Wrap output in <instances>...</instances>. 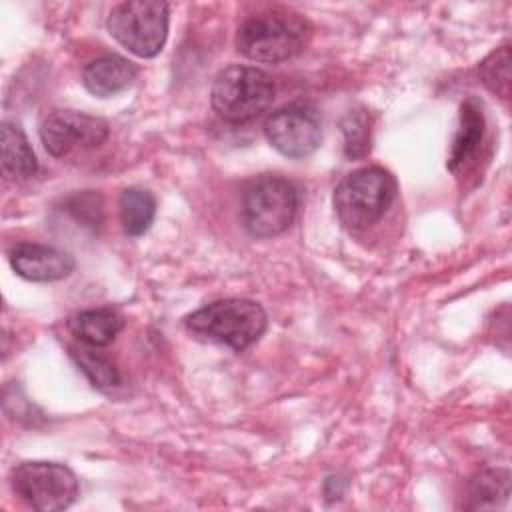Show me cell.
<instances>
[{"label":"cell","mask_w":512,"mask_h":512,"mask_svg":"<svg viewBox=\"0 0 512 512\" xmlns=\"http://www.w3.org/2000/svg\"><path fill=\"white\" fill-rule=\"evenodd\" d=\"M484 114L482 106L476 98H468L460 106V126L456 130V136L452 140L450 156H448V170L454 174H460L466 170L474 158L478 156V150L482 146L484 138Z\"/></svg>","instance_id":"cell-11"},{"label":"cell","mask_w":512,"mask_h":512,"mask_svg":"<svg viewBox=\"0 0 512 512\" xmlns=\"http://www.w3.org/2000/svg\"><path fill=\"white\" fill-rule=\"evenodd\" d=\"M2 172L10 180H28L38 172L36 154L20 126L4 122L0 130Z\"/></svg>","instance_id":"cell-14"},{"label":"cell","mask_w":512,"mask_h":512,"mask_svg":"<svg viewBox=\"0 0 512 512\" xmlns=\"http://www.w3.org/2000/svg\"><path fill=\"white\" fill-rule=\"evenodd\" d=\"M70 356L74 358L78 368L88 376V380L98 390L110 392L120 386L122 376H120L118 368L104 354H100L94 346H88L82 342L78 346H70Z\"/></svg>","instance_id":"cell-16"},{"label":"cell","mask_w":512,"mask_h":512,"mask_svg":"<svg viewBox=\"0 0 512 512\" xmlns=\"http://www.w3.org/2000/svg\"><path fill=\"white\" fill-rule=\"evenodd\" d=\"M396 196V180L382 166H364L346 174L334 190L338 220L352 230L378 222Z\"/></svg>","instance_id":"cell-3"},{"label":"cell","mask_w":512,"mask_h":512,"mask_svg":"<svg viewBox=\"0 0 512 512\" xmlns=\"http://www.w3.org/2000/svg\"><path fill=\"white\" fill-rule=\"evenodd\" d=\"M14 494L38 512H58L74 504L80 486L76 474L58 462L32 460L12 468Z\"/></svg>","instance_id":"cell-6"},{"label":"cell","mask_w":512,"mask_h":512,"mask_svg":"<svg viewBox=\"0 0 512 512\" xmlns=\"http://www.w3.org/2000/svg\"><path fill=\"white\" fill-rule=\"evenodd\" d=\"M296 208V188L278 174L256 176L242 192V220L256 238H272L288 230Z\"/></svg>","instance_id":"cell-5"},{"label":"cell","mask_w":512,"mask_h":512,"mask_svg":"<svg viewBox=\"0 0 512 512\" xmlns=\"http://www.w3.org/2000/svg\"><path fill=\"white\" fill-rule=\"evenodd\" d=\"M110 134L104 118L76 110H54L40 126V140L52 156H66L76 148H96Z\"/></svg>","instance_id":"cell-9"},{"label":"cell","mask_w":512,"mask_h":512,"mask_svg":"<svg viewBox=\"0 0 512 512\" xmlns=\"http://www.w3.org/2000/svg\"><path fill=\"white\" fill-rule=\"evenodd\" d=\"M276 88L272 78L254 66H228L218 72L210 100L216 114L232 124L254 120L270 108Z\"/></svg>","instance_id":"cell-4"},{"label":"cell","mask_w":512,"mask_h":512,"mask_svg":"<svg viewBox=\"0 0 512 512\" xmlns=\"http://www.w3.org/2000/svg\"><path fill=\"white\" fill-rule=\"evenodd\" d=\"M12 270L30 282H54L66 278L74 270V258L54 246L20 242L10 254Z\"/></svg>","instance_id":"cell-10"},{"label":"cell","mask_w":512,"mask_h":512,"mask_svg":"<svg viewBox=\"0 0 512 512\" xmlns=\"http://www.w3.org/2000/svg\"><path fill=\"white\" fill-rule=\"evenodd\" d=\"M264 308L246 298H226L186 316V328L200 340L224 344L236 352L254 344L266 330Z\"/></svg>","instance_id":"cell-2"},{"label":"cell","mask_w":512,"mask_h":512,"mask_svg":"<svg viewBox=\"0 0 512 512\" xmlns=\"http://www.w3.org/2000/svg\"><path fill=\"white\" fill-rule=\"evenodd\" d=\"M272 148L288 158H306L322 142L320 112L310 102H290L276 108L264 122Z\"/></svg>","instance_id":"cell-8"},{"label":"cell","mask_w":512,"mask_h":512,"mask_svg":"<svg viewBox=\"0 0 512 512\" xmlns=\"http://www.w3.org/2000/svg\"><path fill=\"white\" fill-rule=\"evenodd\" d=\"M136 74H138V68L128 58L106 54L86 64L82 72V84L90 94L108 98L128 88L136 78Z\"/></svg>","instance_id":"cell-12"},{"label":"cell","mask_w":512,"mask_h":512,"mask_svg":"<svg viewBox=\"0 0 512 512\" xmlns=\"http://www.w3.org/2000/svg\"><path fill=\"white\" fill-rule=\"evenodd\" d=\"M468 508H496L508 500V472L482 470L468 482Z\"/></svg>","instance_id":"cell-17"},{"label":"cell","mask_w":512,"mask_h":512,"mask_svg":"<svg viewBox=\"0 0 512 512\" xmlns=\"http://www.w3.org/2000/svg\"><path fill=\"white\" fill-rule=\"evenodd\" d=\"M310 22L286 8H268L248 16L236 30V48L254 62H286L310 42Z\"/></svg>","instance_id":"cell-1"},{"label":"cell","mask_w":512,"mask_h":512,"mask_svg":"<svg viewBox=\"0 0 512 512\" xmlns=\"http://www.w3.org/2000/svg\"><path fill=\"white\" fill-rule=\"evenodd\" d=\"M478 74H480L482 84L490 92H494L502 98H508L510 96V48H508V44L490 52L480 62Z\"/></svg>","instance_id":"cell-18"},{"label":"cell","mask_w":512,"mask_h":512,"mask_svg":"<svg viewBox=\"0 0 512 512\" xmlns=\"http://www.w3.org/2000/svg\"><path fill=\"white\" fill-rule=\"evenodd\" d=\"M108 32L140 58L156 56L168 36V4L160 0H128L112 8Z\"/></svg>","instance_id":"cell-7"},{"label":"cell","mask_w":512,"mask_h":512,"mask_svg":"<svg viewBox=\"0 0 512 512\" xmlns=\"http://www.w3.org/2000/svg\"><path fill=\"white\" fill-rule=\"evenodd\" d=\"M122 230L128 236H142L156 216V198L144 188H126L118 200Z\"/></svg>","instance_id":"cell-15"},{"label":"cell","mask_w":512,"mask_h":512,"mask_svg":"<svg viewBox=\"0 0 512 512\" xmlns=\"http://www.w3.org/2000/svg\"><path fill=\"white\" fill-rule=\"evenodd\" d=\"M342 134H344V154L350 160L368 156L372 130H370V118L366 112L362 110L348 112L342 120Z\"/></svg>","instance_id":"cell-19"},{"label":"cell","mask_w":512,"mask_h":512,"mask_svg":"<svg viewBox=\"0 0 512 512\" xmlns=\"http://www.w3.org/2000/svg\"><path fill=\"white\" fill-rule=\"evenodd\" d=\"M124 328V318L112 308H90L74 314L68 320V330L82 342L94 348L110 344Z\"/></svg>","instance_id":"cell-13"}]
</instances>
